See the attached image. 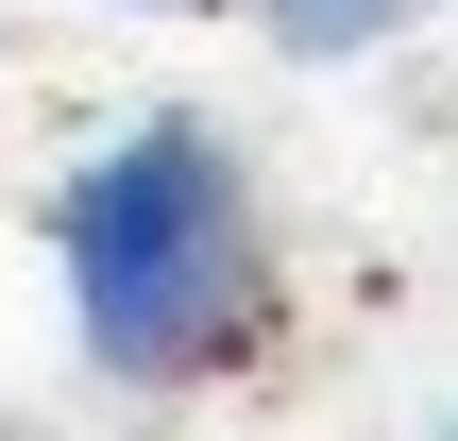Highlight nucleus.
<instances>
[{
	"label": "nucleus",
	"instance_id": "obj_2",
	"mask_svg": "<svg viewBox=\"0 0 458 441\" xmlns=\"http://www.w3.org/2000/svg\"><path fill=\"white\" fill-rule=\"evenodd\" d=\"M442 0H255V34L272 51H306V68H340V51H391V34H425Z\"/></svg>",
	"mask_w": 458,
	"mask_h": 441
},
{
	"label": "nucleus",
	"instance_id": "obj_1",
	"mask_svg": "<svg viewBox=\"0 0 458 441\" xmlns=\"http://www.w3.org/2000/svg\"><path fill=\"white\" fill-rule=\"evenodd\" d=\"M51 289L85 374L119 391H204L221 357H255L272 323V221H255V153L187 102L119 119L68 187H51Z\"/></svg>",
	"mask_w": 458,
	"mask_h": 441
}]
</instances>
